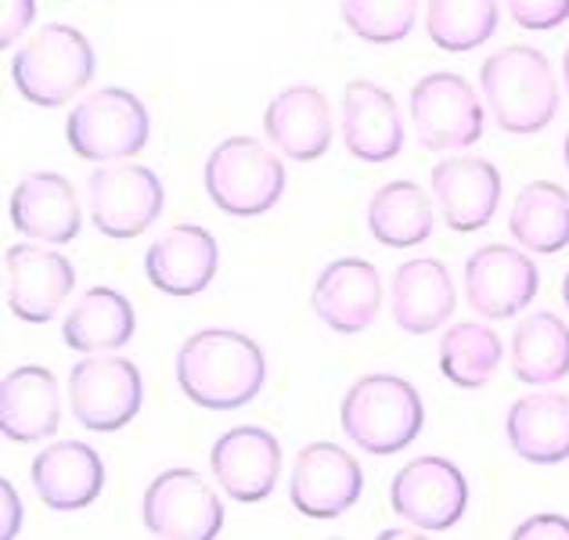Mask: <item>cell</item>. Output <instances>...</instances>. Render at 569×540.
<instances>
[{
	"instance_id": "cell-29",
	"label": "cell",
	"mask_w": 569,
	"mask_h": 540,
	"mask_svg": "<svg viewBox=\"0 0 569 540\" xmlns=\"http://www.w3.org/2000/svg\"><path fill=\"white\" fill-rule=\"evenodd\" d=\"M512 371L527 386H551L569 374V324L551 310L522 318L508 342Z\"/></svg>"
},
{
	"instance_id": "cell-12",
	"label": "cell",
	"mask_w": 569,
	"mask_h": 540,
	"mask_svg": "<svg viewBox=\"0 0 569 540\" xmlns=\"http://www.w3.org/2000/svg\"><path fill=\"white\" fill-rule=\"evenodd\" d=\"M91 194L94 228L104 238H138L162 217L167 206V188L159 173L138 162H119V167H101L87 180Z\"/></svg>"
},
{
	"instance_id": "cell-23",
	"label": "cell",
	"mask_w": 569,
	"mask_h": 540,
	"mask_svg": "<svg viewBox=\"0 0 569 540\" xmlns=\"http://www.w3.org/2000/svg\"><path fill=\"white\" fill-rule=\"evenodd\" d=\"M62 426L58 374L40 364H22L0 382V432L11 443L51 440Z\"/></svg>"
},
{
	"instance_id": "cell-5",
	"label": "cell",
	"mask_w": 569,
	"mask_h": 540,
	"mask_svg": "<svg viewBox=\"0 0 569 540\" xmlns=\"http://www.w3.org/2000/svg\"><path fill=\"white\" fill-rule=\"evenodd\" d=\"M202 180L209 199L223 213L260 217L281 202L284 167L257 138H228L209 152Z\"/></svg>"
},
{
	"instance_id": "cell-21",
	"label": "cell",
	"mask_w": 569,
	"mask_h": 540,
	"mask_svg": "<svg viewBox=\"0 0 569 540\" xmlns=\"http://www.w3.org/2000/svg\"><path fill=\"white\" fill-rule=\"evenodd\" d=\"M29 479L37 498L54 512H80L91 508L104 490V461L83 440H58L33 458Z\"/></svg>"
},
{
	"instance_id": "cell-35",
	"label": "cell",
	"mask_w": 569,
	"mask_h": 540,
	"mask_svg": "<svg viewBox=\"0 0 569 540\" xmlns=\"http://www.w3.org/2000/svg\"><path fill=\"white\" fill-rule=\"evenodd\" d=\"M516 540H569V519L545 512V516H530L527 522H519L512 530Z\"/></svg>"
},
{
	"instance_id": "cell-28",
	"label": "cell",
	"mask_w": 569,
	"mask_h": 540,
	"mask_svg": "<svg viewBox=\"0 0 569 540\" xmlns=\"http://www.w3.org/2000/svg\"><path fill=\"white\" fill-rule=\"evenodd\" d=\"M508 231L527 252H562L569 246V191L556 180H530L516 194Z\"/></svg>"
},
{
	"instance_id": "cell-1",
	"label": "cell",
	"mask_w": 569,
	"mask_h": 540,
	"mask_svg": "<svg viewBox=\"0 0 569 540\" xmlns=\"http://www.w3.org/2000/svg\"><path fill=\"white\" fill-rule=\"evenodd\" d=\"M181 393L206 411H238L260 397L267 357L234 328H202L184 339L173 360Z\"/></svg>"
},
{
	"instance_id": "cell-25",
	"label": "cell",
	"mask_w": 569,
	"mask_h": 540,
	"mask_svg": "<svg viewBox=\"0 0 569 540\" xmlns=\"http://www.w3.org/2000/svg\"><path fill=\"white\" fill-rule=\"evenodd\" d=\"M505 437L530 464L569 461V397L556 389L519 397L505 414Z\"/></svg>"
},
{
	"instance_id": "cell-30",
	"label": "cell",
	"mask_w": 569,
	"mask_h": 540,
	"mask_svg": "<svg viewBox=\"0 0 569 540\" xmlns=\"http://www.w3.org/2000/svg\"><path fill=\"white\" fill-rule=\"evenodd\" d=\"M505 342L487 321L451 324L440 339V371L461 389H483L501 368Z\"/></svg>"
},
{
	"instance_id": "cell-9",
	"label": "cell",
	"mask_w": 569,
	"mask_h": 540,
	"mask_svg": "<svg viewBox=\"0 0 569 540\" xmlns=\"http://www.w3.org/2000/svg\"><path fill=\"white\" fill-rule=\"evenodd\" d=\"M389 504L422 533L451 530L469 512V479L451 458H415L389 483Z\"/></svg>"
},
{
	"instance_id": "cell-20",
	"label": "cell",
	"mask_w": 569,
	"mask_h": 540,
	"mask_svg": "<svg viewBox=\"0 0 569 540\" xmlns=\"http://www.w3.org/2000/svg\"><path fill=\"white\" fill-rule=\"evenodd\" d=\"M458 292L443 260H403L389 281V313L397 328L411 336H429L455 318Z\"/></svg>"
},
{
	"instance_id": "cell-4",
	"label": "cell",
	"mask_w": 569,
	"mask_h": 540,
	"mask_svg": "<svg viewBox=\"0 0 569 540\" xmlns=\"http://www.w3.org/2000/svg\"><path fill=\"white\" fill-rule=\"evenodd\" d=\"M94 48L77 26L51 22L29 37L11 58V80L26 101L40 109H58L94 80Z\"/></svg>"
},
{
	"instance_id": "cell-2",
	"label": "cell",
	"mask_w": 569,
	"mask_h": 540,
	"mask_svg": "<svg viewBox=\"0 0 569 540\" xmlns=\"http://www.w3.org/2000/svg\"><path fill=\"white\" fill-rule=\"evenodd\" d=\"M479 90L505 133H541L559 116V80L545 51L508 43L479 69Z\"/></svg>"
},
{
	"instance_id": "cell-39",
	"label": "cell",
	"mask_w": 569,
	"mask_h": 540,
	"mask_svg": "<svg viewBox=\"0 0 569 540\" xmlns=\"http://www.w3.org/2000/svg\"><path fill=\"white\" fill-rule=\"evenodd\" d=\"M562 156H566V170H569V130H566V141H562Z\"/></svg>"
},
{
	"instance_id": "cell-24",
	"label": "cell",
	"mask_w": 569,
	"mask_h": 540,
	"mask_svg": "<svg viewBox=\"0 0 569 540\" xmlns=\"http://www.w3.org/2000/svg\"><path fill=\"white\" fill-rule=\"evenodd\" d=\"M342 144L361 162L397 159L403 148V119L397 98L371 80H353L342 90Z\"/></svg>"
},
{
	"instance_id": "cell-32",
	"label": "cell",
	"mask_w": 569,
	"mask_h": 540,
	"mask_svg": "<svg viewBox=\"0 0 569 540\" xmlns=\"http://www.w3.org/2000/svg\"><path fill=\"white\" fill-rule=\"evenodd\" d=\"M342 22L368 43H397L415 29L418 0H339Z\"/></svg>"
},
{
	"instance_id": "cell-15",
	"label": "cell",
	"mask_w": 569,
	"mask_h": 540,
	"mask_svg": "<svg viewBox=\"0 0 569 540\" xmlns=\"http://www.w3.org/2000/svg\"><path fill=\"white\" fill-rule=\"evenodd\" d=\"M209 469L217 487L242 504L267 501L281 476V443L260 426H238L220 432L209 450Z\"/></svg>"
},
{
	"instance_id": "cell-7",
	"label": "cell",
	"mask_w": 569,
	"mask_h": 540,
	"mask_svg": "<svg viewBox=\"0 0 569 540\" xmlns=\"http://www.w3.org/2000/svg\"><path fill=\"white\" fill-rule=\"evenodd\" d=\"M144 382L133 360L91 353L69 371V411L91 432H116L141 411Z\"/></svg>"
},
{
	"instance_id": "cell-34",
	"label": "cell",
	"mask_w": 569,
	"mask_h": 540,
	"mask_svg": "<svg viewBox=\"0 0 569 540\" xmlns=\"http://www.w3.org/2000/svg\"><path fill=\"white\" fill-rule=\"evenodd\" d=\"M37 19V0H0V48H11Z\"/></svg>"
},
{
	"instance_id": "cell-8",
	"label": "cell",
	"mask_w": 569,
	"mask_h": 540,
	"mask_svg": "<svg viewBox=\"0 0 569 540\" xmlns=\"http://www.w3.org/2000/svg\"><path fill=\"white\" fill-rule=\"evenodd\" d=\"M411 123L426 152H461L483 138V101L458 72H429L411 87Z\"/></svg>"
},
{
	"instance_id": "cell-13",
	"label": "cell",
	"mask_w": 569,
	"mask_h": 540,
	"mask_svg": "<svg viewBox=\"0 0 569 540\" xmlns=\"http://www.w3.org/2000/svg\"><path fill=\"white\" fill-rule=\"evenodd\" d=\"M537 289H541V274L527 249L483 246L466 260V299L472 313L487 321L516 318L533 303Z\"/></svg>"
},
{
	"instance_id": "cell-36",
	"label": "cell",
	"mask_w": 569,
	"mask_h": 540,
	"mask_svg": "<svg viewBox=\"0 0 569 540\" xmlns=\"http://www.w3.org/2000/svg\"><path fill=\"white\" fill-rule=\"evenodd\" d=\"M0 508H4V522H0V540H11L19 537L22 530V501H19V490H14L8 479H0Z\"/></svg>"
},
{
	"instance_id": "cell-19",
	"label": "cell",
	"mask_w": 569,
	"mask_h": 540,
	"mask_svg": "<svg viewBox=\"0 0 569 540\" xmlns=\"http://www.w3.org/2000/svg\"><path fill=\"white\" fill-rule=\"evenodd\" d=\"M220 267V246L199 223H177L144 252V274L167 296H199Z\"/></svg>"
},
{
	"instance_id": "cell-6",
	"label": "cell",
	"mask_w": 569,
	"mask_h": 540,
	"mask_svg": "<svg viewBox=\"0 0 569 540\" xmlns=\"http://www.w3.org/2000/svg\"><path fill=\"white\" fill-rule=\"evenodd\" d=\"M152 138V119L138 94L123 87L91 90L66 119V141L80 159H130Z\"/></svg>"
},
{
	"instance_id": "cell-16",
	"label": "cell",
	"mask_w": 569,
	"mask_h": 540,
	"mask_svg": "<svg viewBox=\"0 0 569 540\" xmlns=\"http://www.w3.org/2000/svg\"><path fill=\"white\" fill-rule=\"evenodd\" d=\"M443 223L458 234L483 231L501 206V170L479 156H451L429 173Z\"/></svg>"
},
{
	"instance_id": "cell-22",
	"label": "cell",
	"mask_w": 569,
	"mask_h": 540,
	"mask_svg": "<svg viewBox=\"0 0 569 540\" xmlns=\"http://www.w3.org/2000/svg\"><path fill=\"white\" fill-rule=\"evenodd\" d=\"M263 130L281 156L296 162H313L332 144V104L310 83L284 87L267 104Z\"/></svg>"
},
{
	"instance_id": "cell-18",
	"label": "cell",
	"mask_w": 569,
	"mask_h": 540,
	"mask_svg": "<svg viewBox=\"0 0 569 540\" xmlns=\"http://www.w3.org/2000/svg\"><path fill=\"white\" fill-rule=\"evenodd\" d=\"M8 217L14 223V231H22L26 238H37V242H51V246L72 242L83 223L77 188H72V180L66 173H54V170L26 173L11 191Z\"/></svg>"
},
{
	"instance_id": "cell-38",
	"label": "cell",
	"mask_w": 569,
	"mask_h": 540,
	"mask_svg": "<svg viewBox=\"0 0 569 540\" xmlns=\"http://www.w3.org/2000/svg\"><path fill=\"white\" fill-rule=\"evenodd\" d=\"M562 303L569 310V270H566V278H562Z\"/></svg>"
},
{
	"instance_id": "cell-26",
	"label": "cell",
	"mask_w": 569,
	"mask_h": 540,
	"mask_svg": "<svg viewBox=\"0 0 569 540\" xmlns=\"http://www.w3.org/2000/svg\"><path fill=\"white\" fill-rule=\"evenodd\" d=\"M133 328H138V318H133L130 299L109 284H94L62 318V339L77 353H112L133 339Z\"/></svg>"
},
{
	"instance_id": "cell-27",
	"label": "cell",
	"mask_w": 569,
	"mask_h": 540,
	"mask_svg": "<svg viewBox=\"0 0 569 540\" xmlns=\"http://www.w3.org/2000/svg\"><path fill=\"white\" fill-rule=\"evenodd\" d=\"M429 194L415 180H389L368 202V231L386 249H411L422 246L437 223Z\"/></svg>"
},
{
	"instance_id": "cell-11",
	"label": "cell",
	"mask_w": 569,
	"mask_h": 540,
	"mask_svg": "<svg viewBox=\"0 0 569 540\" xmlns=\"http://www.w3.org/2000/svg\"><path fill=\"white\" fill-rule=\"evenodd\" d=\"M365 493V472L347 447L307 443L292 461L289 498L299 516L332 522L342 519Z\"/></svg>"
},
{
	"instance_id": "cell-37",
	"label": "cell",
	"mask_w": 569,
	"mask_h": 540,
	"mask_svg": "<svg viewBox=\"0 0 569 540\" xmlns=\"http://www.w3.org/2000/svg\"><path fill=\"white\" fill-rule=\"evenodd\" d=\"M562 87H566V94H569V48L562 54Z\"/></svg>"
},
{
	"instance_id": "cell-14",
	"label": "cell",
	"mask_w": 569,
	"mask_h": 540,
	"mask_svg": "<svg viewBox=\"0 0 569 540\" xmlns=\"http://www.w3.org/2000/svg\"><path fill=\"white\" fill-rule=\"evenodd\" d=\"M8 310L26 324H48L77 289V267L62 252L40 246H11L4 252Z\"/></svg>"
},
{
	"instance_id": "cell-31",
	"label": "cell",
	"mask_w": 569,
	"mask_h": 540,
	"mask_svg": "<svg viewBox=\"0 0 569 540\" xmlns=\"http://www.w3.org/2000/svg\"><path fill=\"white\" fill-rule=\"evenodd\" d=\"M498 0H426V33L440 51L466 54L498 33Z\"/></svg>"
},
{
	"instance_id": "cell-10",
	"label": "cell",
	"mask_w": 569,
	"mask_h": 540,
	"mask_svg": "<svg viewBox=\"0 0 569 540\" xmlns=\"http://www.w3.org/2000/svg\"><path fill=\"white\" fill-rule=\"evenodd\" d=\"M141 519L162 540H213L223 530V501L202 472L167 469L148 483Z\"/></svg>"
},
{
	"instance_id": "cell-17",
	"label": "cell",
	"mask_w": 569,
	"mask_h": 540,
	"mask_svg": "<svg viewBox=\"0 0 569 540\" xmlns=\"http://www.w3.org/2000/svg\"><path fill=\"white\" fill-rule=\"evenodd\" d=\"M313 313L339 336H357L376 324L382 310V278L376 263L339 257L328 263L310 292Z\"/></svg>"
},
{
	"instance_id": "cell-33",
	"label": "cell",
	"mask_w": 569,
	"mask_h": 540,
	"mask_svg": "<svg viewBox=\"0 0 569 540\" xmlns=\"http://www.w3.org/2000/svg\"><path fill=\"white\" fill-rule=\"evenodd\" d=\"M505 8L512 22L530 33H548L569 22V0H505Z\"/></svg>"
},
{
	"instance_id": "cell-3",
	"label": "cell",
	"mask_w": 569,
	"mask_h": 540,
	"mask_svg": "<svg viewBox=\"0 0 569 540\" xmlns=\"http://www.w3.org/2000/svg\"><path fill=\"white\" fill-rule=\"evenodd\" d=\"M339 422L365 454L389 458L418 440L426 426V403L408 379L379 371L347 389L339 403Z\"/></svg>"
}]
</instances>
